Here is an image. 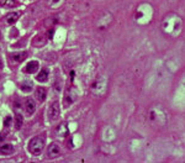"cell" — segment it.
Listing matches in <instances>:
<instances>
[{"mask_svg":"<svg viewBox=\"0 0 185 163\" xmlns=\"http://www.w3.org/2000/svg\"><path fill=\"white\" fill-rule=\"evenodd\" d=\"M45 148V139L42 137H33L30 142H29V151L33 155V156H38L41 155Z\"/></svg>","mask_w":185,"mask_h":163,"instance_id":"6da1fadb","label":"cell"},{"mask_svg":"<svg viewBox=\"0 0 185 163\" xmlns=\"http://www.w3.org/2000/svg\"><path fill=\"white\" fill-rule=\"evenodd\" d=\"M61 115V107H59V103L58 101H55L53 104H52L48 109V120L51 121H56L58 120Z\"/></svg>","mask_w":185,"mask_h":163,"instance_id":"7a4b0ae2","label":"cell"},{"mask_svg":"<svg viewBox=\"0 0 185 163\" xmlns=\"http://www.w3.org/2000/svg\"><path fill=\"white\" fill-rule=\"evenodd\" d=\"M61 152H62V149H61V146L58 143H51L48 146V149H47V157L49 159L57 158V157L61 156Z\"/></svg>","mask_w":185,"mask_h":163,"instance_id":"3957f363","label":"cell"},{"mask_svg":"<svg viewBox=\"0 0 185 163\" xmlns=\"http://www.w3.org/2000/svg\"><path fill=\"white\" fill-rule=\"evenodd\" d=\"M35 110H36V104H35L33 99L27 98V99L25 100V111H26V114H27V115H32L35 113Z\"/></svg>","mask_w":185,"mask_h":163,"instance_id":"277c9868","label":"cell"},{"mask_svg":"<svg viewBox=\"0 0 185 163\" xmlns=\"http://www.w3.org/2000/svg\"><path fill=\"white\" fill-rule=\"evenodd\" d=\"M10 59L15 63H19V62H22L26 57H27V53L26 52H14V53H10Z\"/></svg>","mask_w":185,"mask_h":163,"instance_id":"5b68a950","label":"cell"},{"mask_svg":"<svg viewBox=\"0 0 185 163\" xmlns=\"http://www.w3.org/2000/svg\"><path fill=\"white\" fill-rule=\"evenodd\" d=\"M38 67H39V64H38L37 61H31V62H29L27 64H26L25 72L27 73V74H32V73H35L38 69Z\"/></svg>","mask_w":185,"mask_h":163,"instance_id":"8992f818","label":"cell"},{"mask_svg":"<svg viewBox=\"0 0 185 163\" xmlns=\"http://www.w3.org/2000/svg\"><path fill=\"white\" fill-rule=\"evenodd\" d=\"M35 97H36V99H37L39 103H43V101L46 100V97H47L46 89L42 88V87L37 88V89H36V93H35Z\"/></svg>","mask_w":185,"mask_h":163,"instance_id":"52a82bcc","label":"cell"},{"mask_svg":"<svg viewBox=\"0 0 185 163\" xmlns=\"http://www.w3.org/2000/svg\"><path fill=\"white\" fill-rule=\"evenodd\" d=\"M48 77H49L48 69H47V68H43V69L39 71V73L37 74L36 79H37L38 82H41V83H45V82H47V80H48Z\"/></svg>","mask_w":185,"mask_h":163,"instance_id":"ba28073f","label":"cell"},{"mask_svg":"<svg viewBox=\"0 0 185 163\" xmlns=\"http://www.w3.org/2000/svg\"><path fill=\"white\" fill-rule=\"evenodd\" d=\"M11 153H14V146H12V145H3V146H0V155L9 156Z\"/></svg>","mask_w":185,"mask_h":163,"instance_id":"9c48e42d","label":"cell"},{"mask_svg":"<svg viewBox=\"0 0 185 163\" xmlns=\"http://www.w3.org/2000/svg\"><path fill=\"white\" fill-rule=\"evenodd\" d=\"M19 18H20V14L19 12H10L9 15H8V18H6V21H8V24L12 25V24H15L19 20Z\"/></svg>","mask_w":185,"mask_h":163,"instance_id":"30bf717a","label":"cell"},{"mask_svg":"<svg viewBox=\"0 0 185 163\" xmlns=\"http://www.w3.org/2000/svg\"><path fill=\"white\" fill-rule=\"evenodd\" d=\"M32 83H30V82H24V83H21V85H20V89L22 90V91H31L32 90Z\"/></svg>","mask_w":185,"mask_h":163,"instance_id":"8fae6325","label":"cell"},{"mask_svg":"<svg viewBox=\"0 0 185 163\" xmlns=\"http://www.w3.org/2000/svg\"><path fill=\"white\" fill-rule=\"evenodd\" d=\"M62 2H63V0H48V5L52 9H56V8H58L62 4Z\"/></svg>","mask_w":185,"mask_h":163,"instance_id":"7c38bea8","label":"cell"},{"mask_svg":"<svg viewBox=\"0 0 185 163\" xmlns=\"http://www.w3.org/2000/svg\"><path fill=\"white\" fill-rule=\"evenodd\" d=\"M22 121H24L22 115H21V114H16V116H15V126H16L17 129H20V127L22 126Z\"/></svg>","mask_w":185,"mask_h":163,"instance_id":"4fadbf2b","label":"cell"},{"mask_svg":"<svg viewBox=\"0 0 185 163\" xmlns=\"http://www.w3.org/2000/svg\"><path fill=\"white\" fill-rule=\"evenodd\" d=\"M14 4H15V0H6V2L4 3L5 6H12Z\"/></svg>","mask_w":185,"mask_h":163,"instance_id":"5bb4252c","label":"cell"},{"mask_svg":"<svg viewBox=\"0 0 185 163\" xmlns=\"http://www.w3.org/2000/svg\"><path fill=\"white\" fill-rule=\"evenodd\" d=\"M10 124H11V117H10V116L5 117V121H4V125H5L6 127H8V126H9Z\"/></svg>","mask_w":185,"mask_h":163,"instance_id":"9a60e30c","label":"cell"},{"mask_svg":"<svg viewBox=\"0 0 185 163\" xmlns=\"http://www.w3.org/2000/svg\"><path fill=\"white\" fill-rule=\"evenodd\" d=\"M3 140H4V136H3L2 133H0V141H3Z\"/></svg>","mask_w":185,"mask_h":163,"instance_id":"2e32d148","label":"cell"},{"mask_svg":"<svg viewBox=\"0 0 185 163\" xmlns=\"http://www.w3.org/2000/svg\"><path fill=\"white\" fill-rule=\"evenodd\" d=\"M2 68H3V62L0 61V69H2Z\"/></svg>","mask_w":185,"mask_h":163,"instance_id":"e0dca14e","label":"cell"}]
</instances>
